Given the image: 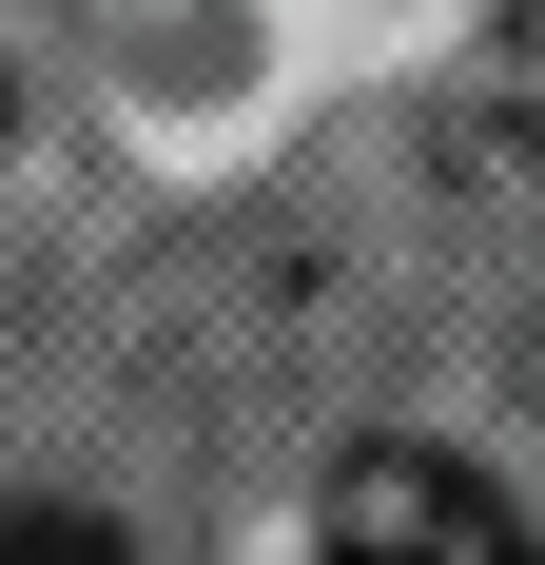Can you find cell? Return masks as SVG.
Returning a JSON list of instances; mask_svg holds the SVG:
<instances>
[{
    "instance_id": "obj_2",
    "label": "cell",
    "mask_w": 545,
    "mask_h": 565,
    "mask_svg": "<svg viewBox=\"0 0 545 565\" xmlns=\"http://www.w3.org/2000/svg\"><path fill=\"white\" fill-rule=\"evenodd\" d=\"M0 565H117V526H78V508H0Z\"/></svg>"
},
{
    "instance_id": "obj_1",
    "label": "cell",
    "mask_w": 545,
    "mask_h": 565,
    "mask_svg": "<svg viewBox=\"0 0 545 565\" xmlns=\"http://www.w3.org/2000/svg\"><path fill=\"white\" fill-rule=\"evenodd\" d=\"M331 565H545L526 526L468 488V468H429V449H371L351 488H331Z\"/></svg>"
}]
</instances>
